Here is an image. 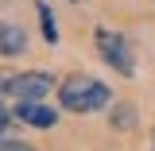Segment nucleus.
<instances>
[{"mask_svg": "<svg viewBox=\"0 0 155 151\" xmlns=\"http://www.w3.org/2000/svg\"><path fill=\"white\" fill-rule=\"evenodd\" d=\"M58 101L70 113H97V109L113 105V89L93 74H70L58 85Z\"/></svg>", "mask_w": 155, "mask_h": 151, "instance_id": "obj_1", "label": "nucleus"}, {"mask_svg": "<svg viewBox=\"0 0 155 151\" xmlns=\"http://www.w3.org/2000/svg\"><path fill=\"white\" fill-rule=\"evenodd\" d=\"M93 39H97V51H101V58H105V62H109V66H113L120 77H136L132 47H128L120 35H116V31H109V27H97Z\"/></svg>", "mask_w": 155, "mask_h": 151, "instance_id": "obj_2", "label": "nucleus"}, {"mask_svg": "<svg viewBox=\"0 0 155 151\" xmlns=\"http://www.w3.org/2000/svg\"><path fill=\"white\" fill-rule=\"evenodd\" d=\"M51 89H58V85L47 70H23V74L4 77V93L16 97V101H43Z\"/></svg>", "mask_w": 155, "mask_h": 151, "instance_id": "obj_3", "label": "nucleus"}, {"mask_svg": "<svg viewBox=\"0 0 155 151\" xmlns=\"http://www.w3.org/2000/svg\"><path fill=\"white\" fill-rule=\"evenodd\" d=\"M16 120L31 124V128H54L58 113L51 109V105H43V101H19L16 105Z\"/></svg>", "mask_w": 155, "mask_h": 151, "instance_id": "obj_4", "label": "nucleus"}, {"mask_svg": "<svg viewBox=\"0 0 155 151\" xmlns=\"http://www.w3.org/2000/svg\"><path fill=\"white\" fill-rule=\"evenodd\" d=\"M23 51H27V35H23V27L0 19V54H23Z\"/></svg>", "mask_w": 155, "mask_h": 151, "instance_id": "obj_5", "label": "nucleus"}, {"mask_svg": "<svg viewBox=\"0 0 155 151\" xmlns=\"http://www.w3.org/2000/svg\"><path fill=\"white\" fill-rule=\"evenodd\" d=\"M39 23H43V39L47 43H58V27H54V12L47 4H39Z\"/></svg>", "mask_w": 155, "mask_h": 151, "instance_id": "obj_6", "label": "nucleus"}, {"mask_svg": "<svg viewBox=\"0 0 155 151\" xmlns=\"http://www.w3.org/2000/svg\"><path fill=\"white\" fill-rule=\"evenodd\" d=\"M132 109H116V113H113V120H116V128H132Z\"/></svg>", "mask_w": 155, "mask_h": 151, "instance_id": "obj_7", "label": "nucleus"}, {"mask_svg": "<svg viewBox=\"0 0 155 151\" xmlns=\"http://www.w3.org/2000/svg\"><path fill=\"white\" fill-rule=\"evenodd\" d=\"M0 151H35V147H27V143H16V140H0Z\"/></svg>", "mask_w": 155, "mask_h": 151, "instance_id": "obj_8", "label": "nucleus"}, {"mask_svg": "<svg viewBox=\"0 0 155 151\" xmlns=\"http://www.w3.org/2000/svg\"><path fill=\"white\" fill-rule=\"evenodd\" d=\"M4 124H8V109L0 105V132H4Z\"/></svg>", "mask_w": 155, "mask_h": 151, "instance_id": "obj_9", "label": "nucleus"}, {"mask_svg": "<svg viewBox=\"0 0 155 151\" xmlns=\"http://www.w3.org/2000/svg\"><path fill=\"white\" fill-rule=\"evenodd\" d=\"M151 151H155V140H151Z\"/></svg>", "mask_w": 155, "mask_h": 151, "instance_id": "obj_10", "label": "nucleus"}, {"mask_svg": "<svg viewBox=\"0 0 155 151\" xmlns=\"http://www.w3.org/2000/svg\"><path fill=\"white\" fill-rule=\"evenodd\" d=\"M74 4H81V0H74Z\"/></svg>", "mask_w": 155, "mask_h": 151, "instance_id": "obj_11", "label": "nucleus"}]
</instances>
